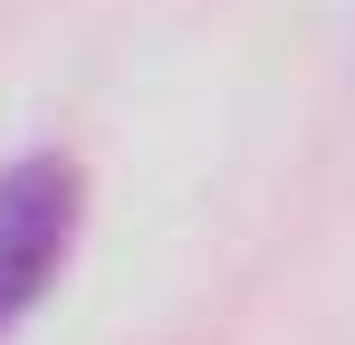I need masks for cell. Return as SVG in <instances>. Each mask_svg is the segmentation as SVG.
I'll use <instances>...</instances> for the list:
<instances>
[{
    "instance_id": "cell-1",
    "label": "cell",
    "mask_w": 355,
    "mask_h": 345,
    "mask_svg": "<svg viewBox=\"0 0 355 345\" xmlns=\"http://www.w3.org/2000/svg\"><path fill=\"white\" fill-rule=\"evenodd\" d=\"M77 240V163L67 154H19L0 172V345L19 336V317L49 297Z\"/></svg>"
}]
</instances>
